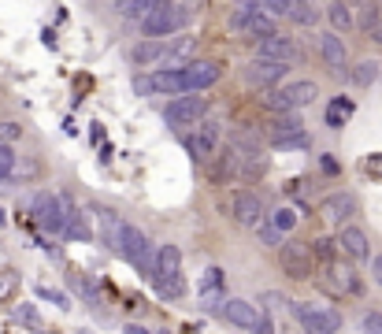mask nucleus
Wrapping results in <instances>:
<instances>
[{"mask_svg": "<svg viewBox=\"0 0 382 334\" xmlns=\"http://www.w3.org/2000/svg\"><path fill=\"white\" fill-rule=\"evenodd\" d=\"M308 253H312V260H319V264H334V260H338L334 238H315V242H308Z\"/></svg>", "mask_w": 382, "mask_h": 334, "instance_id": "nucleus-30", "label": "nucleus"}, {"mask_svg": "<svg viewBox=\"0 0 382 334\" xmlns=\"http://www.w3.org/2000/svg\"><path fill=\"white\" fill-rule=\"evenodd\" d=\"M134 63L138 67H152V63H163V56H167V41L163 37H145V41H138L134 45Z\"/></svg>", "mask_w": 382, "mask_h": 334, "instance_id": "nucleus-23", "label": "nucleus"}, {"mask_svg": "<svg viewBox=\"0 0 382 334\" xmlns=\"http://www.w3.org/2000/svg\"><path fill=\"white\" fill-rule=\"evenodd\" d=\"M204 115H208V101L204 97H174V101L163 108V123L167 126H178V131H185V126H197Z\"/></svg>", "mask_w": 382, "mask_h": 334, "instance_id": "nucleus-7", "label": "nucleus"}, {"mask_svg": "<svg viewBox=\"0 0 382 334\" xmlns=\"http://www.w3.org/2000/svg\"><path fill=\"white\" fill-rule=\"evenodd\" d=\"M0 227H4V212H0Z\"/></svg>", "mask_w": 382, "mask_h": 334, "instance_id": "nucleus-52", "label": "nucleus"}, {"mask_svg": "<svg viewBox=\"0 0 382 334\" xmlns=\"http://www.w3.org/2000/svg\"><path fill=\"white\" fill-rule=\"evenodd\" d=\"M264 305H267V308H286L290 301L282 297V294H264Z\"/></svg>", "mask_w": 382, "mask_h": 334, "instance_id": "nucleus-45", "label": "nucleus"}, {"mask_svg": "<svg viewBox=\"0 0 382 334\" xmlns=\"http://www.w3.org/2000/svg\"><path fill=\"white\" fill-rule=\"evenodd\" d=\"M319 56H323V63L334 74H345L349 71V52H345V41L338 37V34H319Z\"/></svg>", "mask_w": 382, "mask_h": 334, "instance_id": "nucleus-20", "label": "nucleus"}, {"mask_svg": "<svg viewBox=\"0 0 382 334\" xmlns=\"http://www.w3.org/2000/svg\"><path fill=\"white\" fill-rule=\"evenodd\" d=\"M38 297H45V301H52V305H60V308H71V301L60 294V290H49V286H38Z\"/></svg>", "mask_w": 382, "mask_h": 334, "instance_id": "nucleus-39", "label": "nucleus"}, {"mask_svg": "<svg viewBox=\"0 0 382 334\" xmlns=\"http://www.w3.org/2000/svg\"><path fill=\"white\" fill-rule=\"evenodd\" d=\"M34 219L41 231L49 234H63V204H60V193H49L41 190L34 197Z\"/></svg>", "mask_w": 382, "mask_h": 334, "instance_id": "nucleus-15", "label": "nucleus"}, {"mask_svg": "<svg viewBox=\"0 0 382 334\" xmlns=\"http://www.w3.org/2000/svg\"><path fill=\"white\" fill-rule=\"evenodd\" d=\"M326 19H331L334 30H353V12H349L342 0H331V8H326Z\"/></svg>", "mask_w": 382, "mask_h": 334, "instance_id": "nucleus-32", "label": "nucleus"}, {"mask_svg": "<svg viewBox=\"0 0 382 334\" xmlns=\"http://www.w3.org/2000/svg\"><path fill=\"white\" fill-rule=\"evenodd\" d=\"M301 134H304V123H301V115H297V112H275V119L267 123V137H271V145L286 142V137H301Z\"/></svg>", "mask_w": 382, "mask_h": 334, "instance_id": "nucleus-21", "label": "nucleus"}, {"mask_svg": "<svg viewBox=\"0 0 382 334\" xmlns=\"http://www.w3.org/2000/svg\"><path fill=\"white\" fill-rule=\"evenodd\" d=\"M279 264L290 278H312V272H315L308 242H282L279 245Z\"/></svg>", "mask_w": 382, "mask_h": 334, "instance_id": "nucleus-10", "label": "nucleus"}, {"mask_svg": "<svg viewBox=\"0 0 382 334\" xmlns=\"http://www.w3.org/2000/svg\"><path fill=\"white\" fill-rule=\"evenodd\" d=\"M134 93H138V97H152V90H149V74L134 78Z\"/></svg>", "mask_w": 382, "mask_h": 334, "instance_id": "nucleus-48", "label": "nucleus"}, {"mask_svg": "<svg viewBox=\"0 0 382 334\" xmlns=\"http://www.w3.org/2000/svg\"><path fill=\"white\" fill-rule=\"evenodd\" d=\"M323 171H326V175H334V171H338V164H334L331 156H323Z\"/></svg>", "mask_w": 382, "mask_h": 334, "instance_id": "nucleus-51", "label": "nucleus"}, {"mask_svg": "<svg viewBox=\"0 0 382 334\" xmlns=\"http://www.w3.org/2000/svg\"><path fill=\"white\" fill-rule=\"evenodd\" d=\"M78 334H93V331H78Z\"/></svg>", "mask_w": 382, "mask_h": 334, "instance_id": "nucleus-53", "label": "nucleus"}, {"mask_svg": "<svg viewBox=\"0 0 382 334\" xmlns=\"http://www.w3.org/2000/svg\"><path fill=\"white\" fill-rule=\"evenodd\" d=\"M364 327H367V334H382V316H379V312H371V316L364 319Z\"/></svg>", "mask_w": 382, "mask_h": 334, "instance_id": "nucleus-44", "label": "nucleus"}, {"mask_svg": "<svg viewBox=\"0 0 382 334\" xmlns=\"http://www.w3.org/2000/svg\"><path fill=\"white\" fill-rule=\"evenodd\" d=\"M163 4H167V0H126V4H119V8H123V15H130V19H145Z\"/></svg>", "mask_w": 382, "mask_h": 334, "instance_id": "nucleus-31", "label": "nucleus"}, {"mask_svg": "<svg viewBox=\"0 0 382 334\" xmlns=\"http://www.w3.org/2000/svg\"><path fill=\"white\" fill-rule=\"evenodd\" d=\"M315 97H319V85L315 82H286V85H275L264 97V108L267 112H297V108L312 104Z\"/></svg>", "mask_w": 382, "mask_h": 334, "instance_id": "nucleus-4", "label": "nucleus"}, {"mask_svg": "<svg viewBox=\"0 0 382 334\" xmlns=\"http://www.w3.org/2000/svg\"><path fill=\"white\" fill-rule=\"evenodd\" d=\"M219 316L226 323H234V327H242V331H253L256 327V316H260V308L253 305V301H242V297H226L223 305H219Z\"/></svg>", "mask_w": 382, "mask_h": 334, "instance_id": "nucleus-19", "label": "nucleus"}, {"mask_svg": "<svg viewBox=\"0 0 382 334\" xmlns=\"http://www.w3.org/2000/svg\"><path fill=\"white\" fill-rule=\"evenodd\" d=\"M15 290V275L12 272H0V297H8Z\"/></svg>", "mask_w": 382, "mask_h": 334, "instance_id": "nucleus-42", "label": "nucleus"}, {"mask_svg": "<svg viewBox=\"0 0 382 334\" xmlns=\"http://www.w3.org/2000/svg\"><path fill=\"white\" fill-rule=\"evenodd\" d=\"M74 286H78V294L90 301V305H101V294H97V290L90 286V278H82V275H74Z\"/></svg>", "mask_w": 382, "mask_h": 334, "instance_id": "nucleus-37", "label": "nucleus"}, {"mask_svg": "<svg viewBox=\"0 0 382 334\" xmlns=\"http://www.w3.org/2000/svg\"><path fill=\"white\" fill-rule=\"evenodd\" d=\"M15 171V153L12 145H0V178H8Z\"/></svg>", "mask_w": 382, "mask_h": 334, "instance_id": "nucleus-36", "label": "nucleus"}, {"mask_svg": "<svg viewBox=\"0 0 382 334\" xmlns=\"http://www.w3.org/2000/svg\"><path fill=\"white\" fill-rule=\"evenodd\" d=\"M367 41H375V45H382V23L375 30H367Z\"/></svg>", "mask_w": 382, "mask_h": 334, "instance_id": "nucleus-49", "label": "nucleus"}, {"mask_svg": "<svg viewBox=\"0 0 382 334\" xmlns=\"http://www.w3.org/2000/svg\"><path fill=\"white\" fill-rule=\"evenodd\" d=\"M231 215H234V223L238 227H260V223L267 219V208H264V201H260V193L253 190H234L231 193Z\"/></svg>", "mask_w": 382, "mask_h": 334, "instance_id": "nucleus-9", "label": "nucleus"}, {"mask_svg": "<svg viewBox=\"0 0 382 334\" xmlns=\"http://www.w3.org/2000/svg\"><path fill=\"white\" fill-rule=\"evenodd\" d=\"M267 223L271 227H275L282 238H286L290 231H297V223H301V215H297V208H293V204H282V208H275L267 215Z\"/></svg>", "mask_w": 382, "mask_h": 334, "instance_id": "nucleus-27", "label": "nucleus"}, {"mask_svg": "<svg viewBox=\"0 0 382 334\" xmlns=\"http://www.w3.org/2000/svg\"><path fill=\"white\" fill-rule=\"evenodd\" d=\"M379 23H382V8L379 4H364V12H360V30L367 34V30H375Z\"/></svg>", "mask_w": 382, "mask_h": 334, "instance_id": "nucleus-35", "label": "nucleus"}, {"mask_svg": "<svg viewBox=\"0 0 382 334\" xmlns=\"http://www.w3.org/2000/svg\"><path fill=\"white\" fill-rule=\"evenodd\" d=\"M264 171H267L264 149H253V153H242V156H238V178H242V182H256Z\"/></svg>", "mask_w": 382, "mask_h": 334, "instance_id": "nucleus-25", "label": "nucleus"}, {"mask_svg": "<svg viewBox=\"0 0 382 334\" xmlns=\"http://www.w3.org/2000/svg\"><path fill=\"white\" fill-rule=\"evenodd\" d=\"M123 334H152V331H145V327H138V323H126V331Z\"/></svg>", "mask_w": 382, "mask_h": 334, "instance_id": "nucleus-50", "label": "nucleus"}, {"mask_svg": "<svg viewBox=\"0 0 382 334\" xmlns=\"http://www.w3.org/2000/svg\"><path fill=\"white\" fill-rule=\"evenodd\" d=\"M367 264H371V275H375V283L382 286V253H375V256H371Z\"/></svg>", "mask_w": 382, "mask_h": 334, "instance_id": "nucleus-47", "label": "nucleus"}, {"mask_svg": "<svg viewBox=\"0 0 382 334\" xmlns=\"http://www.w3.org/2000/svg\"><path fill=\"white\" fill-rule=\"evenodd\" d=\"M334 245H338V256H342V260H349V264L371 260V242H367V234L360 231V227H349V223H345V227L338 231Z\"/></svg>", "mask_w": 382, "mask_h": 334, "instance_id": "nucleus-13", "label": "nucleus"}, {"mask_svg": "<svg viewBox=\"0 0 382 334\" xmlns=\"http://www.w3.org/2000/svg\"><path fill=\"white\" fill-rule=\"evenodd\" d=\"M15 319L30 323V327H38V323H41V316H38V308H34V305H15Z\"/></svg>", "mask_w": 382, "mask_h": 334, "instance_id": "nucleus-38", "label": "nucleus"}, {"mask_svg": "<svg viewBox=\"0 0 382 334\" xmlns=\"http://www.w3.org/2000/svg\"><path fill=\"white\" fill-rule=\"evenodd\" d=\"M193 15H197L193 0H167L163 8H156L152 15L141 19V30H145V37H171V34L190 26Z\"/></svg>", "mask_w": 382, "mask_h": 334, "instance_id": "nucleus-1", "label": "nucleus"}, {"mask_svg": "<svg viewBox=\"0 0 382 334\" xmlns=\"http://www.w3.org/2000/svg\"><path fill=\"white\" fill-rule=\"evenodd\" d=\"M231 30L234 34H242V37H267V34H279V26H275V19L264 15V12H249V8H238V12L231 15Z\"/></svg>", "mask_w": 382, "mask_h": 334, "instance_id": "nucleus-12", "label": "nucleus"}, {"mask_svg": "<svg viewBox=\"0 0 382 334\" xmlns=\"http://www.w3.org/2000/svg\"><path fill=\"white\" fill-rule=\"evenodd\" d=\"M353 112H356V104L349 101V97H334L331 108H326V126H331V131H342V126L353 119Z\"/></svg>", "mask_w": 382, "mask_h": 334, "instance_id": "nucleus-26", "label": "nucleus"}, {"mask_svg": "<svg viewBox=\"0 0 382 334\" xmlns=\"http://www.w3.org/2000/svg\"><path fill=\"white\" fill-rule=\"evenodd\" d=\"M149 90H152V93H171V97H182V93H185L182 67H160L156 74H149Z\"/></svg>", "mask_w": 382, "mask_h": 334, "instance_id": "nucleus-22", "label": "nucleus"}, {"mask_svg": "<svg viewBox=\"0 0 382 334\" xmlns=\"http://www.w3.org/2000/svg\"><path fill=\"white\" fill-rule=\"evenodd\" d=\"M256 56L260 60H275V63H297L301 60V49H297V41L286 37V34H267V37H260L256 41Z\"/></svg>", "mask_w": 382, "mask_h": 334, "instance_id": "nucleus-14", "label": "nucleus"}, {"mask_svg": "<svg viewBox=\"0 0 382 334\" xmlns=\"http://www.w3.org/2000/svg\"><path fill=\"white\" fill-rule=\"evenodd\" d=\"M152 283H156L160 297H182L185 294L178 245H160L156 249V256H152Z\"/></svg>", "mask_w": 382, "mask_h": 334, "instance_id": "nucleus-2", "label": "nucleus"}, {"mask_svg": "<svg viewBox=\"0 0 382 334\" xmlns=\"http://www.w3.org/2000/svg\"><path fill=\"white\" fill-rule=\"evenodd\" d=\"M190 52H193V37H178L174 45L167 41V56H163V63H167V67H185Z\"/></svg>", "mask_w": 382, "mask_h": 334, "instance_id": "nucleus-28", "label": "nucleus"}, {"mask_svg": "<svg viewBox=\"0 0 382 334\" xmlns=\"http://www.w3.org/2000/svg\"><path fill=\"white\" fill-rule=\"evenodd\" d=\"M115 4H126V0H115Z\"/></svg>", "mask_w": 382, "mask_h": 334, "instance_id": "nucleus-54", "label": "nucleus"}, {"mask_svg": "<svg viewBox=\"0 0 382 334\" xmlns=\"http://www.w3.org/2000/svg\"><path fill=\"white\" fill-rule=\"evenodd\" d=\"M219 145H223V123L219 119H201L190 134V153L197 164H208V160L219 156Z\"/></svg>", "mask_w": 382, "mask_h": 334, "instance_id": "nucleus-6", "label": "nucleus"}, {"mask_svg": "<svg viewBox=\"0 0 382 334\" xmlns=\"http://www.w3.org/2000/svg\"><path fill=\"white\" fill-rule=\"evenodd\" d=\"M256 334H275V323H271L267 316H264V312H260V316H256V327H253Z\"/></svg>", "mask_w": 382, "mask_h": 334, "instance_id": "nucleus-43", "label": "nucleus"}, {"mask_svg": "<svg viewBox=\"0 0 382 334\" xmlns=\"http://www.w3.org/2000/svg\"><path fill=\"white\" fill-rule=\"evenodd\" d=\"M90 219L101 223V234H97V238H101V242L108 245V249H115V245H119V227H123V219H119V215H115L112 208H97V212L90 215Z\"/></svg>", "mask_w": 382, "mask_h": 334, "instance_id": "nucleus-24", "label": "nucleus"}, {"mask_svg": "<svg viewBox=\"0 0 382 334\" xmlns=\"http://www.w3.org/2000/svg\"><path fill=\"white\" fill-rule=\"evenodd\" d=\"M319 219L323 223H331V227H345V219L356 212V197L353 193H331V197H323L319 201Z\"/></svg>", "mask_w": 382, "mask_h": 334, "instance_id": "nucleus-17", "label": "nucleus"}, {"mask_svg": "<svg viewBox=\"0 0 382 334\" xmlns=\"http://www.w3.org/2000/svg\"><path fill=\"white\" fill-rule=\"evenodd\" d=\"M367 175H375V178H382V153H375L367 160Z\"/></svg>", "mask_w": 382, "mask_h": 334, "instance_id": "nucleus-46", "label": "nucleus"}, {"mask_svg": "<svg viewBox=\"0 0 382 334\" xmlns=\"http://www.w3.org/2000/svg\"><path fill=\"white\" fill-rule=\"evenodd\" d=\"M293 312H297L301 327L308 331V334H338V331H342V316H338L334 308H326V305L297 301V305H293Z\"/></svg>", "mask_w": 382, "mask_h": 334, "instance_id": "nucleus-8", "label": "nucleus"}, {"mask_svg": "<svg viewBox=\"0 0 382 334\" xmlns=\"http://www.w3.org/2000/svg\"><path fill=\"white\" fill-rule=\"evenodd\" d=\"M286 78V63H275V60H253L245 67V82L253 85V90H275V85Z\"/></svg>", "mask_w": 382, "mask_h": 334, "instance_id": "nucleus-16", "label": "nucleus"}, {"mask_svg": "<svg viewBox=\"0 0 382 334\" xmlns=\"http://www.w3.org/2000/svg\"><path fill=\"white\" fill-rule=\"evenodd\" d=\"M219 78H223V63H215V60H190L182 67L185 93H201V90H208V85H215Z\"/></svg>", "mask_w": 382, "mask_h": 334, "instance_id": "nucleus-11", "label": "nucleus"}, {"mask_svg": "<svg viewBox=\"0 0 382 334\" xmlns=\"http://www.w3.org/2000/svg\"><path fill=\"white\" fill-rule=\"evenodd\" d=\"M319 286H323L331 297H356L360 290H364V283H360V275H356V267L345 264L342 256H338L334 264H323Z\"/></svg>", "mask_w": 382, "mask_h": 334, "instance_id": "nucleus-5", "label": "nucleus"}, {"mask_svg": "<svg viewBox=\"0 0 382 334\" xmlns=\"http://www.w3.org/2000/svg\"><path fill=\"white\" fill-rule=\"evenodd\" d=\"M290 19L297 26H315V19H319V12H315L312 0H293L290 4Z\"/></svg>", "mask_w": 382, "mask_h": 334, "instance_id": "nucleus-29", "label": "nucleus"}, {"mask_svg": "<svg viewBox=\"0 0 382 334\" xmlns=\"http://www.w3.org/2000/svg\"><path fill=\"white\" fill-rule=\"evenodd\" d=\"M19 134H23V126H19V123H0V145H12Z\"/></svg>", "mask_w": 382, "mask_h": 334, "instance_id": "nucleus-40", "label": "nucleus"}, {"mask_svg": "<svg viewBox=\"0 0 382 334\" xmlns=\"http://www.w3.org/2000/svg\"><path fill=\"white\" fill-rule=\"evenodd\" d=\"M119 253H123V260L130 267H138V272H145V278H152V245L145 238V231H138L134 223H123L119 227Z\"/></svg>", "mask_w": 382, "mask_h": 334, "instance_id": "nucleus-3", "label": "nucleus"}, {"mask_svg": "<svg viewBox=\"0 0 382 334\" xmlns=\"http://www.w3.org/2000/svg\"><path fill=\"white\" fill-rule=\"evenodd\" d=\"M256 238H260V242H264V245H267V249H279V245H282V242H286V238H282V234H279L275 227H271V223H267V219H264V223H260V227H256Z\"/></svg>", "mask_w": 382, "mask_h": 334, "instance_id": "nucleus-34", "label": "nucleus"}, {"mask_svg": "<svg viewBox=\"0 0 382 334\" xmlns=\"http://www.w3.org/2000/svg\"><path fill=\"white\" fill-rule=\"evenodd\" d=\"M197 297L204 308H219L226 301V272L223 267H208L201 275V286H197Z\"/></svg>", "mask_w": 382, "mask_h": 334, "instance_id": "nucleus-18", "label": "nucleus"}, {"mask_svg": "<svg viewBox=\"0 0 382 334\" xmlns=\"http://www.w3.org/2000/svg\"><path fill=\"white\" fill-rule=\"evenodd\" d=\"M349 78H353L356 85H371V82L379 78V63H375V60L356 63V67H349Z\"/></svg>", "mask_w": 382, "mask_h": 334, "instance_id": "nucleus-33", "label": "nucleus"}, {"mask_svg": "<svg viewBox=\"0 0 382 334\" xmlns=\"http://www.w3.org/2000/svg\"><path fill=\"white\" fill-rule=\"evenodd\" d=\"M286 193L301 201V197H308V186H304V178H290V182H286Z\"/></svg>", "mask_w": 382, "mask_h": 334, "instance_id": "nucleus-41", "label": "nucleus"}]
</instances>
